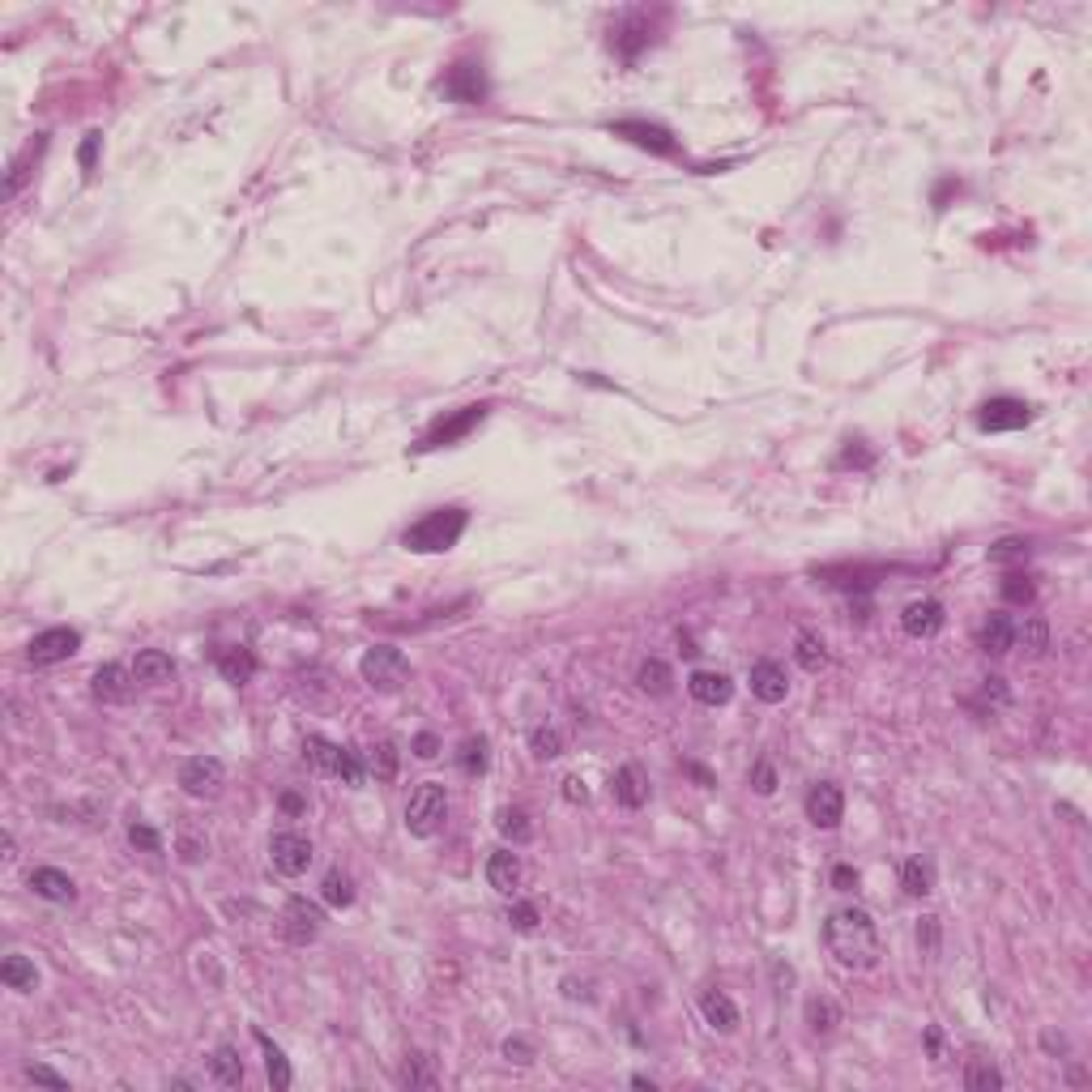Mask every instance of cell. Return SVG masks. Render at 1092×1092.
I'll use <instances>...</instances> for the list:
<instances>
[{"mask_svg": "<svg viewBox=\"0 0 1092 1092\" xmlns=\"http://www.w3.org/2000/svg\"><path fill=\"white\" fill-rule=\"evenodd\" d=\"M977 644H982V653H990V657H1003V653L1015 649V623L1012 615H990L982 623V632H977Z\"/></svg>", "mask_w": 1092, "mask_h": 1092, "instance_id": "20", "label": "cell"}, {"mask_svg": "<svg viewBox=\"0 0 1092 1092\" xmlns=\"http://www.w3.org/2000/svg\"><path fill=\"white\" fill-rule=\"evenodd\" d=\"M414 755H419V760H436V755H440V739H436V734H419V739H414Z\"/></svg>", "mask_w": 1092, "mask_h": 1092, "instance_id": "52", "label": "cell"}, {"mask_svg": "<svg viewBox=\"0 0 1092 1092\" xmlns=\"http://www.w3.org/2000/svg\"><path fill=\"white\" fill-rule=\"evenodd\" d=\"M133 670H124V666L107 662L94 670V679H90V687H94V695H99L103 705H124L129 695H133Z\"/></svg>", "mask_w": 1092, "mask_h": 1092, "instance_id": "15", "label": "cell"}, {"mask_svg": "<svg viewBox=\"0 0 1092 1092\" xmlns=\"http://www.w3.org/2000/svg\"><path fill=\"white\" fill-rule=\"evenodd\" d=\"M806 819L816 828H837L840 819H845V794H840V785L819 781L816 790L806 794Z\"/></svg>", "mask_w": 1092, "mask_h": 1092, "instance_id": "11", "label": "cell"}, {"mask_svg": "<svg viewBox=\"0 0 1092 1092\" xmlns=\"http://www.w3.org/2000/svg\"><path fill=\"white\" fill-rule=\"evenodd\" d=\"M563 798H568V803H589L585 781H581V777H568V781H563Z\"/></svg>", "mask_w": 1092, "mask_h": 1092, "instance_id": "53", "label": "cell"}, {"mask_svg": "<svg viewBox=\"0 0 1092 1092\" xmlns=\"http://www.w3.org/2000/svg\"><path fill=\"white\" fill-rule=\"evenodd\" d=\"M832 888H837V892H853V888H858V871L840 862L837 871H832Z\"/></svg>", "mask_w": 1092, "mask_h": 1092, "instance_id": "51", "label": "cell"}, {"mask_svg": "<svg viewBox=\"0 0 1092 1092\" xmlns=\"http://www.w3.org/2000/svg\"><path fill=\"white\" fill-rule=\"evenodd\" d=\"M486 883H491L496 892L512 896V888L521 883V858H517V853H512V850L491 853V858H486Z\"/></svg>", "mask_w": 1092, "mask_h": 1092, "instance_id": "21", "label": "cell"}, {"mask_svg": "<svg viewBox=\"0 0 1092 1092\" xmlns=\"http://www.w3.org/2000/svg\"><path fill=\"white\" fill-rule=\"evenodd\" d=\"M176 674V662H171V653L163 649H141L133 662V679L137 683H166Z\"/></svg>", "mask_w": 1092, "mask_h": 1092, "instance_id": "25", "label": "cell"}, {"mask_svg": "<svg viewBox=\"0 0 1092 1092\" xmlns=\"http://www.w3.org/2000/svg\"><path fill=\"white\" fill-rule=\"evenodd\" d=\"M398 760H401L398 742L385 739L380 747H375V755H372V773H375V781H393V777H398Z\"/></svg>", "mask_w": 1092, "mask_h": 1092, "instance_id": "40", "label": "cell"}, {"mask_svg": "<svg viewBox=\"0 0 1092 1092\" xmlns=\"http://www.w3.org/2000/svg\"><path fill=\"white\" fill-rule=\"evenodd\" d=\"M1015 644H1025V653L1028 657H1041V653L1049 649V623L1046 619H1025L1020 628H1015Z\"/></svg>", "mask_w": 1092, "mask_h": 1092, "instance_id": "32", "label": "cell"}, {"mask_svg": "<svg viewBox=\"0 0 1092 1092\" xmlns=\"http://www.w3.org/2000/svg\"><path fill=\"white\" fill-rule=\"evenodd\" d=\"M530 751L538 755V760H555V755H563V734L555 726H534Z\"/></svg>", "mask_w": 1092, "mask_h": 1092, "instance_id": "39", "label": "cell"}, {"mask_svg": "<svg viewBox=\"0 0 1092 1092\" xmlns=\"http://www.w3.org/2000/svg\"><path fill=\"white\" fill-rule=\"evenodd\" d=\"M806 1025L816 1028V1033H832V1028L840 1025V1007L832 1003V999H811V1003H806Z\"/></svg>", "mask_w": 1092, "mask_h": 1092, "instance_id": "38", "label": "cell"}, {"mask_svg": "<svg viewBox=\"0 0 1092 1092\" xmlns=\"http://www.w3.org/2000/svg\"><path fill=\"white\" fill-rule=\"evenodd\" d=\"M440 90L448 94L453 103H483L486 99V78H483V68L478 65H453L448 68V78L440 81Z\"/></svg>", "mask_w": 1092, "mask_h": 1092, "instance_id": "13", "label": "cell"}, {"mask_svg": "<svg viewBox=\"0 0 1092 1092\" xmlns=\"http://www.w3.org/2000/svg\"><path fill=\"white\" fill-rule=\"evenodd\" d=\"M824 948L840 969H875V964H879V930H875V917L858 905L832 909L824 922Z\"/></svg>", "mask_w": 1092, "mask_h": 1092, "instance_id": "1", "label": "cell"}, {"mask_svg": "<svg viewBox=\"0 0 1092 1092\" xmlns=\"http://www.w3.org/2000/svg\"><path fill=\"white\" fill-rule=\"evenodd\" d=\"M218 674L227 679V683L243 687V683H248V679L256 674V657H252V649H243V644H231V649H222V653H218Z\"/></svg>", "mask_w": 1092, "mask_h": 1092, "instance_id": "23", "label": "cell"}, {"mask_svg": "<svg viewBox=\"0 0 1092 1092\" xmlns=\"http://www.w3.org/2000/svg\"><path fill=\"white\" fill-rule=\"evenodd\" d=\"M687 773H692V777H695V781H700V785H713V777H708V773H705V768H700V764H687Z\"/></svg>", "mask_w": 1092, "mask_h": 1092, "instance_id": "59", "label": "cell"}, {"mask_svg": "<svg viewBox=\"0 0 1092 1092\" xmlns=\"http://www.w3.org/2000/svg\"><path fill=\"white\" fill-rule=\"evenodd\" d=\"M917 943L926 951H939V917H922V926H917Z\"/></svg>", "mask_w": 1092, "mask_h": 1092, "instance_id": "50", "label": "cell"}, {"mask_svg": "<svg viewBox=\"0 0 1092 1092\" xmlns=\"http://www.w3.org/2000/svg\"><path fill=\"white\" fill-rule=\"evenodd\" d=\"M1033 423V410L1025 406L1020 398H994L982 406V414H977V427L982 431H1020Z\"/></svg>", "mask_w": 1092, "mask_h": 1092, "instance_id": "9", "label": "cell"}, {"mask_svg": "<svg viewBox=\"0 0 1092 1092\" xmlns=\"http://www.w3.org/2000/svg\"><path fill=\"white\" fill-rule=\"evenodd\" d=\"M926 1046H930V1059L943 1062V1037H939V1028H926Z\"/></svg>", "mask_w": 1092, "mask_h": 1092, "instance_id": "57", "label": "cell"}, {"mask_svg": "<svg viewBox=\"0 0 1092 1092\" xmlns=\"http://www.w3.org/2000/svg\"><path fill=\"white\" fill-rule=\"evenodd\" d=\"M312 858H316V850H312V840L299 837V832H277V837L269 840V862H274V871H282V875H303L312 866Z\"/></svg>", "mask_w": 1092, "mask_h": 1092, "instance_id": "8", "label": "cell"}, {"mask_svg": "<svg viewBox=\"0 0 1092 1092\" xmlns=\"http://www.w3.org/2000/svg\"><path fill=\"white\" fill-rule=\"evenodd\" d=\"M700 1012H705V1020L718 1033H734L739 1028V1007H734V999L721 990H705V999H700Z\"/></svg>", "mask_w": 1092, "mask_h": 1092, "instance_id": "22", "label": "cell"}, {"mask_svg": "<svg viewBox=\"0 0 1092 1092\" xmlns=\"http://www.w3.org/2000/svg\"><path fill=\"white\" fill-rule=\"evenodd\" d=\"M320 926H325V914H320V905H312V901H303V896L287 901V909H282V935H287V943H295V948H308L312 939L320 935Z\"/></svg>", "mask_w": 1092, "mask_h": 1092, "instance_id": "7", "label": "cell"}, {"mask_svg": "<svg viewBox=\"0 0 1092 1092\" xmlns=\"http://www.w3.org/2000/svg\"><path fill=\"white\" fill-rule=\"evenodd\" d=\"M78 649H81L78 628H47L26 644V657H31L34 666H55V662H68Z\"/></svg>", "mask_w": 1092, "mask_h": 1092, "instance_id": "5", "label": "cell"}, {"mask_svg": "<svg viewBox=\"0 0 1092 1092\" xmlns=\"http://www.w3.org/2000/svg\"><path fill=\"white\" fill-rule=\"evenodd\" d=\"M687 692H692V700H700V705L718 708L734 695V683H730V674H721V670H695L692 679H687Z\"/></svg>", "mask_w": 1092, "mask_h": 1092, "instance_id": "18", "label": "cell"}, {"mask_svg": "<svg viewBox=\"0 0 1092 1092\" xmlns=\"http://www.w3.org/2000/svg\"><path fill=\"white\" fill-rule=\"evenodd\" d=\"M31 892L43 896V901H52V905H68V901L78 896V888H73V879H68L65 871H55V866H34L31 871Z\"/></svg>", "mask_w": 1092, "mask_h": 1092, "instance_id": "19", "label": "cell"}, {"mask_svg": "<svg viewBox=\"0 0 1092 1092\" xmlns=\"http://www.w3.org/2000/svg\"><path fill=\"white\" fill-rule=\"evenodd\" d=\"M982 695H986V700H994V705H1007V687H1003V679H986Z\"/></svg>", "mask_w": 1092, "mask_h": 1092, "instance_id": "55", "label": "cell"}, {"mask_svg": "<svg viewBox=\"0 0 1092 1092\" xmlns=\"http://www.w3.org/2000/svg\"><path fill=\"white\" fill-rule=\"evenodd\" d=\"M0 982L9 986V990L31 994L34 986H39V973H34V964L26 956H5V964H0Z\"/></svg>", "mask_w": 1092, "mask_h": 1092, "instance_id": "29", "label": "cell"}, {"mask_svg": "<svg viewBox=\"0 0 1092 1092\" xmlns=\"http://www.w3.org/2000/svg\"><path fill=\"white\" fill-rule=\"evenodd\" d=\"M610 794H615L619 806L640 811V806L649 803V781H644V773H640L636 764H623V768L610 777Z\"/></svg>", "mask_w": 1092, "mask_h": 1092, "instance_id": "17", "label": "cell"}, {"mask_svg": "<svg viewBox=\"0 0 1092 1092\" xmlns=\"http://www.w3.org/2000/svg\"><path fill=\"white\" fill-rule=\"evenodd\" d=\"M794 657H798V666H803V670L816 674V670H824V666H828V644L816 636V632H798Z\"/></svg>", "mask_w": 1092, "mask_h": 1092, "instance_id": "30", "label": "cell"}, {"mask_svg": "<svg viewBox=\"0 0 1092 1092\" xmlns=\"http://www.w3.org/2000/svg\"><path fill=\"white\" fill-rule=\"evenodd\" d=\"M222 781H227V768L214 755H192L179 768V785H184L188 798H214L222 790Z\"/></svg>", "mask_w": 1092, "mask_h": 1092, "instance_id": "6", "label": "cell"}, {"mask_svg": "<svg viewBox=\"0 0 1092 1092\" xmlns=\"http://www.w3.org/2000/svg\"><path fill=\"white\" fill-rule=\"evenodd\" d=\"M448 819V794H444L440 781H423L406 806V828L414 837H436Z\"/></svg>", "mask_w": 1092, "mask_h": 1092, "instance_id": "3", "label": "cell"}, {"mask_svg": "<svg viewBox=\"0 0 1092 1092\" xmlns=\"http://www.w3.org/2000/svg\"><path fill=\"white\" fill-rule=\"evenodd\" d=\"M303 760H308V768H316V773L337 777L342 747H337V742H329V739H320V734H308V739H303Z\"/></svg>", "mask_w": 1092, "mask_h": 1092, "instance_id": "24", "label": "cell"}, {"mask_svg": "<svg viewBox=\"0 0 1092 1092\" xmlns=\"http://www.w3.org/2000/svg\"><path fill=\"white\" fill-rule=\"evenodd\" d=\"M99 141H103L99 133H90V137H86V145H81V166H86V171H90V166H94V154H99Z\"/></svg>", "mask_w": 1092, "mask_h": 1092, "instance_id": "56", "label": "cell"}, {"mask_svg": "<svg viewBox=\"0 0 1092 1092\" xmlns=\"http://www.w3.org/2000/svg\"><path fill=\"white\" fill-rule=\"evenodd\" d=\"M964 1088H969V1092H994V1088H1003V1071L994 1067V1062H986V1059H973L969 1067H964Z\"/></svg>", "mask_w": 1092, "mask_h": 1092, "instance_id": "33", "label": "cell"}, {"mask_svg": "<svg viewBox=\"0 0 1092 1092\" xmlns=\"http://www.w3.org/2000/svg\"><path fill=\"white\" fill-rule=\"evenodd\" d=\"M504 1059L517 1062V1067H530V1062H534V1046L525 1037H508L504 1041Z\"/></svg>", "mask_w": 1092, "mask_h": 1092, "instance_id": "47", "label": "cell"}, {"mask_svg": "<svg viewBox=\"0 0 1092 1092\" xmlns=\"http://www.w3.org/2000/svg\"><path fill=\"white\" fill-rule=\"evenodd\" d=\"M901 888H905L909 896L935 892V866H930V858H909L905 866H901Z\"/></svg>", "mask_w": 1092, "mask_h": 1092, "instance_id": "28", "label": "cell"}, {"mask_svg": "<svg viewBox=\"0 0 1092 1092\" xmlns=\"http://www.w3.org/2000/svg\"><path fill=\"white\" fill-rule=\"evenodd\" d=\"M901 628H905L914 640L939 636V632H943V607H939V602H930V597H922V602H909L905 615H901Z\"/></svg>", "mask_w": 1092, "mask_h": 1092, "instance_id": "16", "label": "cell"}, {"mask_svg": "<svg viewBox=\"0 0 1092 1092\" xmlns=\"http://www.w3.org/2000/svg\"><path fill=\"white\" fill-rule=\"evenodd\" d=\"M337 781L342 785H350V790H359V785L367 781V764H363V755L354 747H342V764H337Z\"/></svg>", "mask_w": 1092, "mask_h": 1092, "instance_id": "41", "label": "cell"}, {"mask_svg": "<svg viewBox=\"0 0 1092 1092\" xmlns=\"http://www.w3.org/2000/svg\"><path fill=\"white\" fill-rule=\"evenodd\" d=\"M282 811H290V816H303V811H308V803H303L299 794H282Z\"/></svg>", "mask_w": 1092, "mask_h": 1092, "instance_id": "58", "label": "cell"}, {"mask_svg": "<svg viewBox=\"0 0 1092 1092\" xmlns=\"http://www.w3.org/2000/svg\"><path fill=\"white\" fill-rule=\"evenodd\" d=\"M679 644H683V657H695V653H700V649L692 644V636H683V632H679Z\"/></svg>", "mask_w": 1092, "mask_h": 1092, "instance_id": "60", "label": "cell"}, {"mask_svg": "<svg viewBox=\"0 0 1092 1092\" xmlns=\"http://www.w3.org/2000/svg\"><path fill=\"white\" fill-rule=\"evenodd\" d=\"M483 414H486V406H465L461 414H453V419H440L436 427L427 431V436H423L419 448L427 453V448H444V444L461 440V436H465L470 427H474V423H483Z\"/></svg>", "mask_w": 1092, "mask_h": 1092, "instance_id": "14", "label": "cell"}, {"mask_svg": "<svg viewBox=\"0 0 1092 1092\" xmlns=\"http://www.w3.org/2000/svg\"><path fill=\"white\" fill-rule=\"evenodd\" d=\"M1028 555V542L1025 538H1003L999 546H990V563H1015Z\"/></svg>", "mask_w": 1092, "mask_h": 1092, "instance_id": "45", "label": "cell"}, {"mask_svg": "<svg viewBox=\"0 0 1092 1092\" xmlns=\"http://www.w3.org/2000/svg\"><path fill=\"white\" fill-rule=\"evenodd\" d=\"M636 683L644 695H670L674 687V674L666 662H657V657H644V662L636 666Z\"/></svg>", "mask_w": 1092, "mask_h": 1092, "instance_id": "26", "label": "cell"}, {"mask_svg": "<svg viewBox=\"0 0 1092 1092\" xmlns=\"http://www.w3.org/2000/svg\"><path fill=\"white\" fill-rule=\"evenodd\" d=\"M256 1046L265 1049V1071H269V1084H274L277 1092H287L295 1075H290V1062H287V1054H282V1046H274V1041H269L265 1033H261V1028H256Z\"/></svg>", "mask_w": 1092, "mask_h": 1092, "instance_id": "27", "label": "cell"}, {"mask_svg": "<svg viewBox=\"0 0 1092 1092\" xmlns=\"http://www.w3.org/2000/svg\"><path fill=\"white\" fill-rule=\"evenodd\" d=\"M398 1080L406 1084V1088H436V1071H431V1059L427 1054H406V1062H401Z\"/></svg>", "mask_w": 1092, "mask_h": 1092, "instance_id": "35", "label": "cell"}, {"mask_svg": "<svg viewBox=\"0 0 1092 1092\" xmlns=\"http://www.w3.org/2000/svg\"><path fill=\"white\" fill-rule=\"evenodd\" d=\"M751 695L764 700V705H781L785 695H790V674H785V666L773 662V657H764V662L751 666Z\"/></svg>", "mask_w": 1092, "mask_h": 1092, "instance_id": "12", "label": "cell"}, {"mask_svg": "<svg viewBox=\"0 0 1092 1092\" xmlns=\"http://www.w3.org/2000/svg\"><path fill=\"white\" fill-rule=\"evenodd\" d=\"M43 150H47V137H34V141L26 145L22 154L13 158V166H9V179H5V192H9V197H13V192H22L26 176H31V163H34V158H39V154H43Z\"/></svg>", "mask_w": 1092, "mask_h": 1092, "instance_id": "31", "label": "cell"}, {"mask_svg": "<svg viewBox=\"0 0 1092 1092\" xmlns=\"http://www.w3.org/2000/svg\"><path fill=\"white\" fill-rule=\"evenodd\" d=\"M1003 597H1007V602H1015V607L1033 602V581H1028V576H1020V572H1012L1003 581Z\"/></svg>", "mask_w": 1092, "mask_h": 1092, "instance_id": "43", "label": "cell"}, {"mask_svg": "<svg viewBox=\"0 0 1092 1092\" xmlns=\"http://www.w3.org/2000/svg\"><path fill=\"white\" fill-rule=\"evenodd\" d=\"M508 922H512L517 930H538V922H542L538 905H534V901H517V905L508 909Z\"/></svg>", "mask_w": 1092, "mask_h": 1092, "instance_id": "44", "label": "cell"}, {"mask_svg": "<svg viewBox=\"0 0 1092 1092\" xmlns=\"http://www.w3.org/2000/svg\"><path fill=\"white\" fill-rule=\"evenodd\" d=\"M129 845H133V850H145V853H158V850H163V837H158L154 828L133 824V828H129Z\"/></svg>", "mask_w": 1092, "mask_h": 1092, "instance_id": "46", "label": "cell"}, {"mask_svg": "<svg viewBox=\"0 0 1092 1092\" xmlns=\"http://www.w3.org/2000/svg\"><path fill=\"white\" fill-rule=\"evenodd\" d=\"M751 785H755V794H773L777 790V768L773 764H755V768H751Z\"/></svg>", "mask_w": 1092, "mask_h": 1092, "instance_id": "48", "label": "cell"}, {"mask_svg": "<svg viewBox=\"0 0 1092 1092\" xmlns=\"http://www.w3.org/2000/svg\"><path fill=\"white\" fill-rule=\"evenodd\" d=\"M320 896H325V905H333V909H350L354 905V883H350V875L329 871V875H325V883H320Z\"/></svg>", "mask_w": 1092, "mask_h": 1092, "instance_id": "36", "label": "cell"}, {"mask_svg": "<svg viewBox=\"0 0 1092 1092\" xmlns=\"http://www.w3.org/2000/svg\"><path fill=\"white\" fill-rule=\"evenodd\" d=\"M632 1084H636V1088H649V1092H653V1088H657V1084H653V1080H649V1075H632Z\"/></svg>", "mask_w": 1092, "mask_h": 1092, "instance_id": "61", "label": "cell"}, {"mask_svg": "<svg viewBox=\"0 0 1092 1092\" xmlns=\"http://www.w3.org/2000/svg\"><path fill=\"white\" fill-rule=\"evenodd\" d=\"M210 1067H214V1075H218V1084H227V1088H239L243 1084V1062H239V1054H235V1046L214 1049Z\"/></svg>", "mask_w": 1092, "mask_h": 1092, "instance_id": "34", "label": "cell"}, {"mask_svg": "<svg viewBox=\"0 0 1092 1092\" xmlns=\"http://www.w3.org/2000/svg\"><path fill=\"white\" fill-rule=\"evenodd\" d=\"M465 525H470L465 508H436V512H427V517L414 521V525L401 534V546H406V551H419V555L448 551V546H457Z\"/></svg>", "mask_w": 1092, "mask_h": 1092, "instance_id": "2", "label": "cell"}, {"mask_svg": "<svg viewBox=\"0 0 1092 1092\" xmlns=\"http://www.w3.org/2000/svg\"><path fill=\"white\" fill-rule=\"evenodd\" d=\"M26 1080H34V1084H52V1088H65V1084H68L65 1075H55L52 1067H39V1062H31V1067H26Z\"/></svg>", "mask_w": 1092, "mask_h": 1092, "instance_id": "49", "label": "cell"}, {"mask_svg": "<svg viewBox=\"0 0 1092 1092\" xmlns=\"http://www.w3.org/2000/svg\"><path fill=\"white\" fill-rule=\"evenodd\" d=\"M610 133H615V137H628L632 145H640V150H653V154H674V150H679V141H674L670 129H662V124H649V120H619V124H610Z\"/></svg>", "mask_w": 1092, "mask_h": 1092, "instance_id": "10", "label": "cell"}, {"mask_svg": "<svg viewBox=\"0 0 1092 1092\" xmlns=\"http://www.w3.org/2000/svg\"><path fill=\"white\" fill-rule=\"evenodd\" d=\"M359 674H363V683L372 692H401V683L410 679V662L406 653L393 649V644H375V649L363 653Z\"/></svg>", "mask_w": 1092, "mask_h": 1092, "instance_id": "4", "label": "cell"}, {"mask_svg": "<svg viewBox=\"0 0 1092 1092\" xmlns=\"http://www.w3.org/2000/svg\"><path fill=\"white\" fill-rule=\"evenodd\" d=\"M499 832H504L512 845H525V840L534 837L530 816H525V811H504V816H499Z\"/></svg>", "mask_w": 1092, "mask_h": 1092, "instance_id": "42", "label": "cell"}, {"mask_svg": "<svg viewBox=\"0 0 1092 1092\" xmlns=\"http://www.w3.org/2000/svg\"><path fill=\"white\" fill-rule=\"evenodd\" d=\"M179 858H184V862H201V858H205V845H197L192 837H179Z\"/></svg>", "mask_w": 1092, "mask_h": 1092, "instance_id": "54", "label": "cell"}, {"mask_svg": "<svg viewBox=\"0 0 1092 1092\" xmlns=\"http://www.w3.org/2000/svg\"><path fill=\"white\" fill-rule=\"evenodd\" d=\"M457 764H461L465 777H483L486 773V739H483V734L461 742V751H457Z\"/></svg>", "mask_w": 1092, "mask_h": 1092, "instance_id": "37", "label": "cell"}]
</instances>
